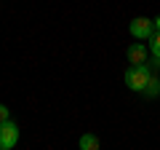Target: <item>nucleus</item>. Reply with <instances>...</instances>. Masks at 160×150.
<instances>
[{"instance_id":"nucleus-1","label":"nucleus","mask_w":160,"mask_h":150,"mask_svg":"<svg viewBox=\"0 0 160 150\" xmlns=\"http://www.w3.org/2000/svg\"><path fill=\"white\" fill-rule=\"evenodd\" d=\"M149 78H152V67L149 64H131L126 70V86L131 91H144Z\"/></svg>"},{"instance_id":"nucleus-2","label":"nucleus","mask_w":160,"mask_h":150,"mask_svg":"<svg viewBox=\"0 0 160 150\" xmlns=\"http://www.w3.org/2000/svg\"><path fill=\"white\" fill-rule=\"evenodd\" d=\"M16 142H19V126L8 118L0 123V150H13Z\"/></svg>"},{"instance_id":"nucleus-3","label":"nucleus","mask_w":160,"mask_h":150,"mask_svg":"<svg viewBox=\"0 0 160 150\" xmlns=\"http://www.w3.org/2000/svg\"><path fill=\"white\" fill-rule=\"evenodd\" d=\"M128 29H131V35L139 38V40H149L155 35V24H152V19H147V16H136L128 24Z\"/></svg>"},{"instance_id":"nucleus-4","label":"nucleus","mask_w":160,"mask_h":150,"mask_svg":"<svg viewBox=\"0 0 160 150\" xmlns=\"http://www.w3.org/2000/svg\"><path fill=\"white\" fill-rule=\"evenodd\" d=\"M128 62H131V64H144V62H147V48H144L142 43L128 46Z\"/></svg>"},{"instance_id":"nucleus-5","label":"nucleus","mask_w":160,"mask_h":150,"mask_svg":"<svg viewBox=\"0 0 160 150\" xmlns=\"http://www.w3.org/2000/svg\"><path fill=\"white\" fill-rule=\"evenodd\" d=\"M102 147V142H99L96 134H83L80 137V150H99Z\"/></svg>"},{"instance_id":"nucleus-6","label":"nucleus","mask_w":160,"mask_h":150,"mask_svg":"<svg viewBox=\"0 0 160 150\" xmlns=\"http://www.w3.org/2000/svg\"><path fill=\"white\" fill-rule=\"evenodd\" d=\"M144 97H149V99H152V97H158V94H160V78H155V75H152V78H149V83H147V88H144Z\"/></svg>"},{"instance_id":"nucleus-7","label":"nucleus","mask_w":160,"mask_h":150,"mask_svg":"<svg viewBox=\"0 0 160 150\" xmlns=\"http://www.w3.org/2000/svg\"><path fill=\"white\" fill-rule=\"evenodd\" d=\"M149 51H152L155 59H160V32H155L152 38H149Z\"/></svg>"},{"instance_id":"nucleus-8","label":"nucleus","mask_w":160,"mask_h":150,"mask_svg":"<svg viewBox=\"0 0 160 150\" xmlns=\"http://www.w3.org/2000/svg\"><path fill=\"white\" fill-rule=\"evenodd\" d=\"M3 121H8V107L0 102V123H3Z\"/></svg>"},{"instance_id":"nucleus-9","label":"nucleus","mask_w":160,"mask_h":150,"mask_svg":"<svg viewBox=\"0 0 160 150\" xmlns=\"http://www.w3.org/2000/svg\"><path fill=\"white\" fill-rule=\"evenodd\" d=\"M152 24H155V32H160V16H155V19H152Z\"/></svg>"}]
</instances>
